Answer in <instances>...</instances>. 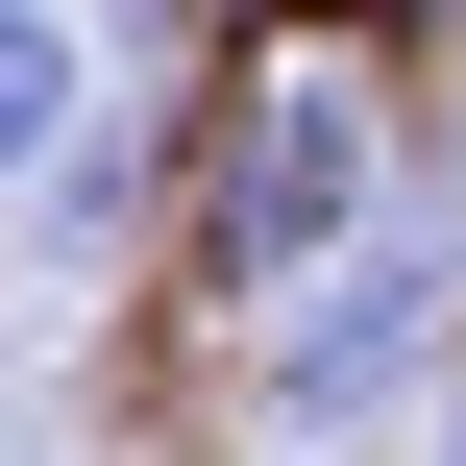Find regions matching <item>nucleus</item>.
I'll return each instance as SVG.
<instances>
[{
  "label": "nucleus",
  "instance_id": "f257e3e1",
  "mask_svg": "<svg viewBox=\"0 0 466 466\" xmlns=\"http://www.w3.org/2000/svg\"><path fill=\"white\" fill-rule=\"evenodd\" d=\"M393 197H418V147H393V74H369V49H270V74H246V123L197 147V270L295 319V295H319V270L393 221Z\"/></svg>",
  "mask_w": 466,
  "mask_h": 466
},
{
  "label": "nucleus",
  "instance_id": "f03ea898",
  "mask_svg": "<svg viewBox=\"0 0 466 466\" xmlns=\"http://www.w3.org/2000/svg\"><path fill=\"white\" fill-rule=\"evenodd\" d=\"M442 393H466V172H418V197L270 319V393H246V418H270V442H369V418H442Z\"/></svg>",
  "mask_w": 466,
  "mask_h": 466
},
{
  "label": "nucleus",
  "instance_id": "7ed1b4c3",
  "mask_svg": "<svg viewBox=\"0 0 466 466\" xmlns=\"http://www.w3.org/2000/svg\"><path fill=\"white\" fill-rule=\"evenodd\" d=\"M123 98V49L74 25V0H0V197H49L74 172V123Z\"/></svg>",
  "mask_w": 466,
  "mask_h": 466
},
{
  "label": "nucleus",
  "instance_id": "20e7f679",
  "mask_svg": "<svg viewBox=\"0 0 466 466\" xmlns=\"http://www.w3.org/2000/svg\"><path fill=\"white\" fill-rule=\"evenodd\" d=\"M98 49H123V25H98ZM147 172H172V123H147V49H123V98H98V123H74V172H49V197H25V246H74V270H98V246H123V221H147Z\"/></svg>",
  "mask_w": 466,
  "mask_h": 466
},
{
  "label": "nucleus",
  "instance_id": "39448f33",
  "mask_svg": "<svg viewBox=\"0 0 466 466\" xmlns=\"http://www.w3.org/2000/svg\"><path fill=\"white\" fill-rule=\"evenodd\" d=\"M418 466H466V393H442V418H418Z\"/></svg>",
  "mask_w": 466,
  "mask_h": 466
}]
</instances>
